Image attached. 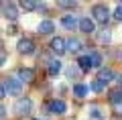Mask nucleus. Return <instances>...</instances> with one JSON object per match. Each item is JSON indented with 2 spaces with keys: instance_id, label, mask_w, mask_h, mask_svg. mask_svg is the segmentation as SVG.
Wrapping results in <instances>:
<instances>
[{
  "instance_id": "nucleus-1",
  "label": "nucleus",
  "mask_w": 122,
  "mask_h": 120,
  "mask_svg": "<svg viewBox=\"0 0 122 120\" xmlns=\"http://www.w3.org/2000/svg\"><path fill=\"white\" fill-rule=\"evenodd\" d=\"M30 112H33V100L30 98H20L16 104H14V114H16L18 118H25V116H29Z\"/></svg>"
},
{
  "instance_id": "nucleus-2",
  "label": "nucleus",
  "mask_w": 122,
  "mask_h": 120,
  "mask_svg": "<svg viewBox=\"0 0 122 120\" xmlns=\"http://www.w3.org/2000/svg\"><path fill=\"white\" fill-rule=\"evenodd\" d=\"M92 16H94V21H96V22H100V25L106 26V22H108V18H110L108 6H106V4H96L94 8H92Z\"/></svg>"
},
{
  "instance_id": "nucleus-3",
  "label": "nucleus",
  "mask_w": 122,
  "mask_h": 120,
  "mask_svg": "<svg viewBox=\"0 0 122 120\" xmlns=\"http://www.w3.org/2000/svg\"><path fill=\"white\" fill-rule=\"evenodd\" d=\"M4 90H6V94H8V96L18 98V96L22 94V82H20V79H16V77H6Z\"/></svg>"
},
{
  "instance_id": "nucleus-4",
  "label": "nucleus",
  "mask_w": 122,
  "mask_h": 120,
  "mask_svg": "<svg viewBox=\"0 0 122 120\" xmlns=\"http://www.w3.org/2000/svg\"><path fill=\"white\" fill-rule=\"evenodd\" d=\"M35 43L30 41L29 37H22V39H18V43H16V51L20 53V55H33L35 53Z\"/></svg>"
},
{
  "instance_id": "nucleus-5",
  "label": "nucleus",
  "mask_w": 122,
  "mask_h": 120,
  "mask_svg": "<svg viewBox=\"0 0 122 120\" xmlns=\"http://www.w3.org/2000/svg\"><path fill=\"white\" fill-rule=\"evenodd\" d=\"M0 10H2V14H4L6 21H16V18H18V6L12 4V2L2 4V6H0Z\"/></svg>"
},
{
  "instance_id": "nucleus-6",
  "label": "nucleus",
  "mask_w": 122,
  "mask_h": 120,
  "mask_svg": "<svg viewBox=\"0 0 122 120\" xmlns=\"http://www.w3.org/2000/svg\"><path fill=\"white\" fill-rule=\"evenodd\" d=\"M77 29L81 31L83 35H92L94 31H96V22L90 21V18H79L77 21Z\"/></svg>"
},
{
  "instance_id": "nucleus-7",
  "label": "nucleus",
  "mask_w": 122,
  "mask_h": 120,
  "mask_svg": "<svg viewBox=\"0 0 122 120\" xmlns=\"http://www.w3.org/2000/svg\"><path fill=\"white\" fill-rule=\"evenodd\" d=\"M53 31H55V22L49 21V18L41 21L39 26H37V33H39V35H53Z\"/></svg>"
},
{
  "instance_id": "nucleus-8",
  "label": "nucleus",
  "mask_w": 122,
  "mask_h": 120,
  "mask_svg": "<svg viewBox=\"0 0 122 120\" xmlns=\"http://www.w3.org/2000/svg\"><path fill=\"white\" fill-rule=\"evenodd\" d=\"M51 49H53V53H55L57 57L63 55V53H65V39H61V37L51 39Z\"/></svg>"
},
{
  "instance_id": "nucleus-9",
  "label": "nucleus",
  "mask_w": 122,
  "mask_h": 120,
  "mask_svg": "<svg viewBox=\"0 0 122 120\" xmlns=\"http://www.w3.org/2000/svg\"><path fill=\"white\" fill-rule=\"evenodd\" d=\"M18 79H20L22 83H33V82H35V71H33L30 67L18 69Z\"/></svg>"
},
{
  "instance_id": "nucleus-10",
  "label": "nucleus",
  "mask_w": 122,
  "mask_h": 120,
  "mask_svg": "<svg viewBox=\"0 0 122 120\" xmlns=\"http://www.w3.org/2000/svg\"><path fill=\"white\" fill-rule=\"evenodd\" d=\"M61 67H63V65H61V61H59V57H55V59H51L47 63V73L51 77H57L61 73Z\"/></svg>"
},
{
  "instance_id": "nucleus-11",
  "label": "nucleus",
  "mask_w": 122,
  "mask_h": 120,
  "mask_svg": "<svg viewBox=\"0 0 122 120\" xmlns=\"http://www.w3.org/2000/svg\"><path fill=\"white\" fill-rule=\"evenodd\" d=\"M49 110H51L53 114H65L67 104L63 102V100H51V102H49Z\"/></svg>"
},
{
  "instance_id": "nucleus-12",
  "label": "nucleus",
  "mask_w": 122,
  "mask_h": 120,
  "mask_svg": "<svg viewBox=\"0 0 122 120\" xmlns=\"http://www.w3.org/2000/svg\"><path fill=\"white\" fill-rule=\"evenodd\" d=\"M114 77H116V73H114L110 67H100V71H98V79L104 82V83H110Z\"/></svg>"
},
{
  "instance_id": "nucleus-13",
  "label": "nucleus",
  "mask_w": 122,
  "mask_h": 120,
  "mask_svg": "<svg viewBox=\"0 0 122 120\" xmlns=\"http://www.w3.org/2000/svg\"><path fill=\"white\" fill-rule=\"evenodd\" d=\"M65 51H69V53H79L81 51V41L79 39H65Z\"/></svg>"
},
{
  "instance_id": "nucleus-14",
  "label": "nucleus",
  "mask_w": 122,
  "mask_h": 120,
  "mask_svg": "<svg viewBox=\"0 0 122 120\" xmlns=\"http://www.w3.org/2000/svg\"><path fill=\"white\" fill-rule=\"evenodd\" d=\"M61 26L67 31H75L77 29V18H73L71 14H65V16L61 18Z\"/></svg>"
},
{
  "instance_id": "nucleus-15",
  "label": "nucleus",
  "mask_w": 122,
  "mask_h": 120,
  "mask_svg": "<svg viewBox=\"0 0 122 120\" xmlns=\"http://www.w3.org/2000/svg\"><path fill=\"white\" fill-rule=\"evenodd\" d=\"M108 100H110V104H112V106H120V104H122V90H120V88L110 90Z\"/></svg>"
},
{
  "instance_id": "nucleus-16",
  "label": "nucleus",
  "mask_w": 122,
  "mask_h": 120,
  "mask_svg": "<svg viewBox=\"0 0 122 120\" xmlns=\"http://www.w3.org/2000/svg\"><path fill=\"white\" fill-rule=\"evenodd\" d=\"M71 92H73V96H75V98H86V96H87V92H90V86H86V83H75Z\"/></svg>"
},
{
  "instance_id": "nucleus-17",
  "label": "nucleus",
  "mask_w": 122,
  "mask_h": 120,
  "mask_svg": "<svg viewBox=\"0 0 122 120\" xmlns=\"http://www.w3.org/2000/svg\"><path fill=\"white\" fill-rule=\"evenodd\" d=\"M77 67L81 69V71H90V67H92V61H90V55H81L77 59Z\"/></svg>"
},
{
  "instance_id": "nucleus-18",
  "label": "nucleus",
  "mask_w": 122,
  "mask_h": 120,
  "mask_svg": "<svg viewBox=\"0 0 122 120\" xmlns=\"http://www.w3.org/2000/svg\"><path fill=\"white\" fill-rule=\"evenodd\" d=\"M110 41H112V35H110V31H108V29H104V31H100V33H98V43L108 45Z\"/></svg>"
},
{
  "instance_id": "nucleus-19",
  "label": "nucleus",
  "mask_w": 122,
  "mask_h": 120,
  "mask_svg": "<svg viewBox=\"0 0 122 120\" xmlns=\"http://www.w3.org/2000/svg\"><path fill=\"white\" fill-rule=\"evenodd\" d=\"M57 6L63 8V10H71V8L77 6V0H57Z\"/></svg>"
},
{
  "instance_id": "nucleus-20",
  "label": "nucleus",
  "mask_w": 122,
  "mask_h": 120,
  "mask_svg": "<svg viewBox=\"0 0 122 120\" xmlns=\"http://www.w3.org/2000/svg\"><path fill=\"white\" fill-rule=\"evenodd\" d=\"M20 6L25 8V12H33L37 10V0H20Z\"/></svg>"
},
{
  "instance_id": "nucleus-21",
  "label": "nucleus",
  "mask_w": 122,
  "mask_h": 120,
  "mask_svg": "<svg viewBox=\"0 0 122 120\" xmlns=\"http://www.w3.org/2000/svg\"><path fill=\"white\" fill-rule=\"evenodd\" d=\"M104 88H106V83L100 82V79H94V82L90 83V90L96 92V94H102V92H104Z\"/></svg>"
},
{
  "instance_id": "nucleus-22",
  "label": "nucleus",
  "mask_w": 122,
  "mask_h": 120,
  "mask_svg": "<svg viewBox=\"0 0 122 120\" xmlns=\"http://www.w3.org/2000/svg\"><path fill=\"white\" fill-rule=\"evenodd\" d=\"M90 61H92V67H100L102 65V55L98 51H90Z\"/></svg>"
},
{
  "instance_id": "nucleus-23",
  "label": "nucleus",
  "mask_w": 122,
  "mask_h": 120,
  "mask_svg": "<svg viewBox=\"0 0 122 120\" xmlns=\"http://www.w3.org/2000/svg\"><path fill=\"white\" fill-rule=\"evenodd\" d=\"M90 120H104V114L94 106V108H90Z\"/></svg>"
},
{
  "instance_id": "nucleus-24",
  "label": "nucleus",
  "mask_w": 122,
  "mask_h": 120,
  "mask_svg": "<svg viewBox=\"0 0 122 120\" xmlns=\"http://www.w3.org/2000/svg\"><path fill=\"white\" fill-rule=\"evenodd\" d=\"M81 73L83 71L77 67V65H69V67H67V75H69V77H79Z\"/></svg>"
},
{
  "instance_id": "nucleus-25",
  "label": "nucleus",
  "mask_w": 122,
  "mask_h": 120,
  "mask_svg": "<svg viewBox=\"0 0 122 120\" xmlns=\"http://www.w3.org/2000/svg\"><path fill=\"white\" fill-rule=\"evenodd\" d=\"M114 18H116L118 22H122V4L116 6V10H114Z\"/></svg>"
},
{
  "instance_id": "nucleus-26",
  "label": "nucleus",
  "mask_w": 122,
  "mask_h": 120,
  "mask_svg": "<svg viewBox=\"0 0 122 120\" xmlns=\"http://www.w3.org/2000/svg\"><path fill=\"white\" fill-rule=\"evenodd\" d=\"M4 61H6V53H4V49L0 47V65L4 63Z\"/></svg>"
},
{
  "instance_id": "nucleus-27",
  "label": "nucleus",
  "mask_w": 122,
  "mask_h": 120,
  "mask_svg": "<svg viewBox=\"0 0 122 120\" xmlns=\"http://www.w3.org/2000/svg\"><path fill=\"white\" fill-rule=\"evenodd\" d=\"M4 116H6V110H4V106H2V104H0V120L4 118Z\"/></svg>"
},
{
  "instance_id": "nucleus-28",
  "label": "nucleus",
  "mask_w": 122,
  "mask_h": 120,
  "mask_svg": "<svg viewBox=\"0 0 122 120\" xmlns=\"http://www.w3.org/2000/svg\"><path fill=\"white\" fill-rule=\"evenodd\" d=\"M4 96H6V90H4V86H0V100L4 98Z\"/></svg>"
},
{
  "instance_id": "nucleus-29",
  "label": "nucleus",
  "mask_w": 122,
  "mask_h": 120,
  "mask_svg": "<svg viewBox=\"0 0 122 120\" xmlns=\"http://www.w3.org/2000/svg\"><path fill=\"white\" fill-rule=\"evenodd\" d=\"M118 86H120V90H122V73L118 75Z\"/></svg>"
},
{
  "instance_id": "nucleus-30",
  "label": "nucleus",
  "mask_w": 122,
  "mask_h": 120,
  "mask_svg": "<svg viewBox=\"0 0 122 120\" xmlns=\"http://www.w3.org/2000/svg\"><path fill=\"white\" fill-rule=\"evenodd\" d=\"M35 120H43V118H35Z\"/></svg>"
},
{
  "instance_id": "nucleus-31",
  "label": "nucleus",
  "mask_w": 122,
  "mask_h": 120,
  "mask_svg": "<svg viewBox=\"0 0 122 120\" xmlns=\"http://www.w3.org/2000/svg\"><path fill=\"white\" fill-rule=\"evenodd\" d=\"M0 6H2V0H0Z\"/></svg>"
},
{
  "instance_id": "nucleus-32",
  "label": "nucleus",
  "mask_w": 122,
  "mask_h": 120,
  "mask_svg": "<svg viewBox=\"0 0 122 120\" xmlns=\"http://www.w3.org/2000/svg\"><path fill=\"white\" fill-rule=\"evenodd\" d=\"M120 59H122V53H120Z\"/></svg>"
}]
</instances>
